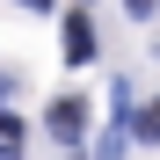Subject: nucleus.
Listing matches in <instances>:
<instances>
[{"label": "nucleus", "mask_w": 160, "mask_h": 160, "mask_svg": "<svg viewBox=\"0 0 160 160\" xmlns=\"http://www.w3.org/2000/svg\"><path fill=\"white\" fill-rule=\"evenodd\" d=\"M138 138H160V109H146V117H138Z\"/></svg>", "instance_id": "obj_3"}, {"label": "nucleus", "mask_w": 160, "mask_h": 160, "mask_svg": "<svg viewBox=\"0 0 160 160\" xmlns=\"http://www.w3.org/2000/svg\"><path fill=\"white\" fill-rule=\"evenodd\" d=\"M51 131H58V138H73V131H80V102H58V109H51Z\"/></svg>", "instance_id": "obj_2"}, {"label": "nucleus", "mask_w": 160, "mask_h": 160, "mask_svg": "<svg viewBox=\"0 0 160 160\" xmlns=\"http://www.w3.org/2000/svg\"><path fill=\"white\" fill-rule=\"evenodd\" d=\"M29 8H44V0H29Z\"/></svg>", "instance_id": "obj_5"}, {"label": "nucleus", "mask_w": 160, "mask_h": 160, "mask_svg": "<svg viewBox=\"0 0 160 160\" xmlns=\"http://www.w3.org/2000/svg\"><path fill=\"white\" fill-rule=\"evenodd\" d=\"M66 58H95V22H88V15L66 22Z\"/></svg>", "instance_id": "obj_1"}, {"label": "nucleus", "mask_w": 160, "mask_h": 160, "mask_svg": "<svg viewBox=\"0 0 160 160\" xmlns=\"http://www.w3.org/2000/svg\"><path fill=\"white\" fill-rule=\"evenodd\" d=\"M124 8H131V15H153V0H124Z\"/></svg>", "instance_id": "obj_4"}]
</instances>
